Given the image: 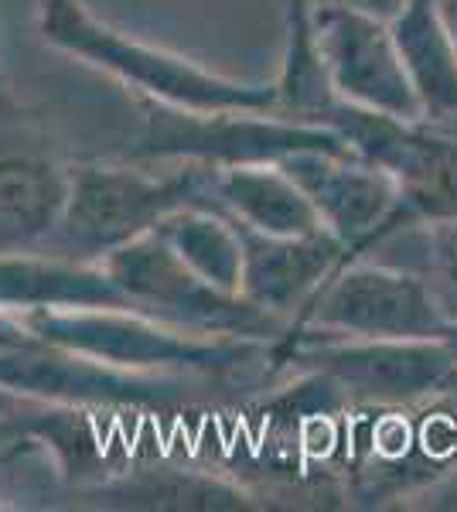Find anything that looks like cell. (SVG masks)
<instances>
[{
	"mask_svg": "<svg viewBox=\"0 0 457 512\" xmlns=\"http://www.w3.org/2000/svg\"><path fill=\"white\" fill-rule=\"evenodd\" d=\"M215 171L209 164L174 161L171 171L157 175L130 158L127 164H72L69 205L45 253L99 263L116 246L154 233L174 212L219 205Z\"/></svg>",
	"mask_w": 457,
	"mask_h": 512,
	"instance_id": "7a4b0ae2",
	"label": "cell"
},
{
	"mask_svg": "<svg viewBox=\"0 0 457 512\" xmlns=\"http://www.w3.org/2000/svg\"><path fill=\"white\" fill-rule=\"evenodd\" d=\"M18 99H14V93H11V86H7V79H4V69H0V113L4 110H18Z\"/></svg>",
	"mask_w": 457,
	"mask_h": 512,
	"instance_id": "7402d4cb",
	"label": "cell"
},
{
	"mask_svg": "<svg viewBox=\"0 0 457 512\" xmlns=\"http://www.w3.org/2000/svg\"><path fill=\"white\" fill-rule=\"evenodd\" d=\"M440 342L447 345V352H451L454 362H457V321H447L444 332H440Z\"/></svg>",
	"mask_w": 457,
	"mask_h": 512,
	"instance_id": "603a6c76",
	"label": "cell"
},
{
	"mask_svg": "<svg viewBox=\"0 0 457 512\" xmlns=\"http://www.w3.org/2000/svg\"><path fill=\"white\" fill-rule=\"evenodd\" d=\"M21 407H24V396H18V393H11V390H4V386H0V424H4V420H11Z\"/></svg>",
	"mask_w": 457,
	"mask_h": 512,
	"instance_id": "ffe728a7",
	"label": "cell"
},
{
	"mask_svg": "<svg viewBox=\"0 0 457 512\" xmlns=\"http://www.w3.org/2000/svg\"><path fill=\"white\" fill-rule=\"evenodd\" d=\"M99 267L120 287L130 308L185 332L256 342H277L287 332L284 318L253 308L246 297L222 291L191 270L157 229L116 246L99 260Z\"/></svg>",
	"mask_w": 457,
	"mask_h": 512,
	"instance_id": "277c9868",
	"label": "cell"
},
{
	"mask_svg": "<svg viewBox=\"0 0 457 512\" xmlns=\"http://www.w3.org/2000/svg\"><path fill=\"white\" fill-rule=\"evenodd\" d=\"M440 7V18L447 24V35L454 41V52H457V0H437Z\"/></svg>",
	"mask_w": 457,
	"mask_h": 512,
	"instance_id": "44dd1931",
	"label": "cell"
},
{
	"mask_svg": "<svg viewBox=\"0 0 457 512\" xmlns=\"http://www.w3.org/2000/svg\"><path fill=\"white\" fill-rule=\"evenodd\" d=\"M403 65L423 103V120H457V52L440 18L437 0H403L400 14L389 21Z\"/></svg>",
	"mask_w": 457,
	"mask_h": 512,
	"instance_id": "5bb4252c",
	"label": "cell"
},
{
	"mask_svg": "<svg viewBox=\"0 0 457 512\" xmlns=\"http://www.w3.org/2000/svg\"><path fill=\"white\" fill-rule=\"evenodd\" d=\"M447 318L427 277L369 256L342 260L297 311L287 332H321L345 338H440Z\"/></svg>",
	"mask_w": 457,
	"mask_h": 512,
	"instance_id": "52a82bcc",
	"label": "cell"
},
{
	"mask_svg": "<svg viewBox=\"0 0 457 512\" xmlns=\"http://www.w3.org/2000/svg\"><path fill=\"white\" fill-rule=\"evenodd\" d=\"M314 31L338 99L389 117L423 120V103L389 21L314 0Z\"/></svg>",
	"mask_w": 457,
	"mask_h": 512,
	"instance_id": "9c48e42d",
	"label": "cell"
},
{
	"mask_svg": "<svg viewBox=\"0 0 457 512\" xmlns=\"http://www.w3.org/2000/svg\"><path fill=\"white\" fill-rule=\"evenodd\" d=\"M31 338H35V335L24 328V321L18 318V311L0 308V352H4V349H18V345H28Z\"/></svg>",
	"mask_w": 457,
	"mask_h": 512,
	"instance_id": "ac0fdd59",
	"label": "cell"
},
{
	"mask_svg": "<svg viewBox=\"0 0 457 512\" xmlns=\"http://www.w3.org/2000/svg\"><path fill=\"white\" fill-rule=\"evenodd\" d=\"M324 4H338V7H352V11L372 14V18L393 21L400 14L403 0H324Z\"/></svg>",
	"mask_w": 457,
	"mask_h": 512,
	"instance_id": "d6986e66",
	"label": "cell"
},
{
	"mask_svg": "<svg viewBox=\"0 0 457 512\" xmlns=\"http://www.w3.org/2000/svg\"><path fill=\"white\" fill-rule=\"evenodd\" d=\"M236 226L243 239L239 297H246L253 308L284 318L287 325L345 260L342 239L328 229L307 236H273L249 229L239 219Z\"/></svg>",
	"mask_w": 457,
	"mask_h": 512,
	"instance_id": "7c38bea8",
	"label": "cell"
},
{
	"mask_svg": "<svg viewBox=\"0 0 457 512\" xmlns=\"http://www.w3.org/2000/svg\"><path fill=\"white\" fill-rule=\"evenodd\" d=\"M215 198L249 229L273 236H307L324 229L318 209L280 164H232L215 171Z\"/></svg>",
	"mask_w": 457,
	"mask_h": 512,
	"instance_id": "4fadbf2b",
	"label": "cell"
},
{
	"mask_svg": "<svg viewBox=\"0 0 457 512\" xmlns=\"http://www.w3.org/2000/svg\"><path fill=\"white\" fill-rule=\"evenodd\" d=\"M273 89H277L273 113L287 120L318 123V127L324 113L338 103L321 59L318 31H314V0H287V45Z\"/></svg>",
	"mask_w": 457,
	"mask_h": 512,
	"instance_id": "9a60e30c",
	"label": "cell"
},
{
	"mask_svg": "<svg viewBox=\"0 0 457 512\" xmlns=\"http://www.w3.org/2000/svg\"><path fill=\"white\" fill-rule=\"evenodd\" d=\"M270 362H297L324 386L379 403H410L457 386V362L440 338H345L304 328L280 335Z\"/></svg>",
	"mask_w": 457,
	"mask_h": 512,
	"instance_id": "5b68a950",
	"label": "cell"
},
{
	"mask_svg": "<svg viewBox=\"0 0 457 512\" xmlns=\"http://www.w3.org/2000/svg\"><path fill=\"white\" fill-rule=\"evenodd\" d=\"M307 147L345 151L348 144L335 130L287 120L280 113H195L144 99V130L127 158L144 164L191 161L232 168V164H280Z\"/></svg>",
	"mask_w": 457,
	"mask_h": 512,
	"instance_id": "8992f818",
	"label": "cell"
},
{
	"mask_svg": "<svg viewBox=\"0 0 457 512\" xmlns=\"http://www.w3.org/2000/svg\"><path fill=\"white\" fill-rule=\"evenodd\" d=\"M427 229V284L447 321H457V219L430 222Z\"/></svg>",
	"mask_w": 457,
	"mask_h": 512,
	"instance_id": "e0dca14e",
	"label": "cell"
},
{
	"mask_svg": "<svg viewBox=\"0 0 457 512\" xmlns=\"http://www.w3.org/2000/svg\"><path fill=\"white\" fill-rule=\"evenodd\" d=\"M31 335L58 349L137 373L226 376L256 359H270L273 342L198 335L134 308H35L18 311Z\"/></svg>",
	"mask_w": 457,
	"mask_h": 512,
	"instance_id": "3957f363",
	"label": "cell"
},
{
	"mask_svg": "<svg viewBox=\"0 0 457 512\" xmlns=\"http://www.w3.org/2000/svg\"><path fill=\"white\" fill-rule=\"evenodd\" d=\"M188 379L168 373H137L89 355L58 349L41 338L0 352V386L35 403L58 407H164L178 400Z\"/></svg>",
	"mask_w": 457,
	"mask_h": 512,
	"instance_id": "ba28073f",
	"label": "cell"
},
{
	"mask_svg": "<svg viewBox=\"0 0 457 512\" xmlns=\"http://www.w3.org/2000/svg\"><path fill=\"white\" fill-rule=\"evenodd\" d=\"M280 168L311 198L331 236L342 239L345 260L369 256L382 243L396 205V178L355 151L307 147L280 161Z\"/></svg>",
	"mask_w": 457,
	"mask_h": 512,
	"instance_id": "8fae6325",
	"label": "cell"
},
{
	"mask_svg": "<svg viewBox=\"0 0 457 512\" xmlns=\"http://www.w3.org/2000/svg\"><path fill=\"white\" fill-rule=\"evenodd\" d=\"M174 253L198 270L205 280H212L222 291L239 294V277H243V239H239L236 219L219 205H191V209L174 212L157 226Z\"/></svg>",
	"mask_w": 457,
	"mask_h": 512,
	"instance_id": "2e32d148",
	"label": "cell"
},
{
	"mask_svg": "<svg viewBox=\"0 0 457 512\" xmlns=\"http://www.w3.org/2000/svg\"><path fill=\"white\" fill-rule=\"evenodd\" d=\"M69 185L72 164L55 158L24 106L0 113V256L48 250Z\"/></svg>",
	"mask_w": 457,
	"mask_h": 512,
	"instance_id": "30bf717a",
	"label": "cell"
},
{
	"mask_svg": "<svg viewBox=\"0 0 457 512\" xmlns=\"http://www.w3.org/2000/svg\"><path fill=\"white\" fill-rule=\"evenodd\" d=\"M35 28L55 52L79 59L130 86L140 99L195 113H273V82H243L212 72L171 48L140 41L130 31L103 21L86 0H38Z\"/></svg>",
	"mask_w": 457,
	"mask_h": 512,
	"instance_id": "6da1fadb",
	"label": "cell"
}]
</instances>
